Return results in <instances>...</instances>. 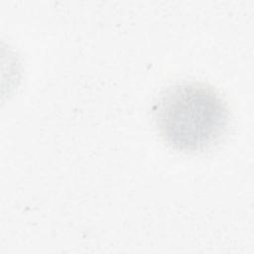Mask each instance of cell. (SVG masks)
Segmentation results:
<instances>
[{"mask_svg":"<svg viewBox=\"0 0 254 254\" xmlns=\"http://www.w3.org/2000/svg\"><path fill=\"white\" fill-rule=\"evenodd\" d=\"M156 127L173 149L197 153L217 144L229 126L227 102L211 85L186 81L167 88L154 107Z\"/></svg>","mask_w":254,"mask_h":254,"instance_id":"cell-1","label":"cell"}]
</instances>
